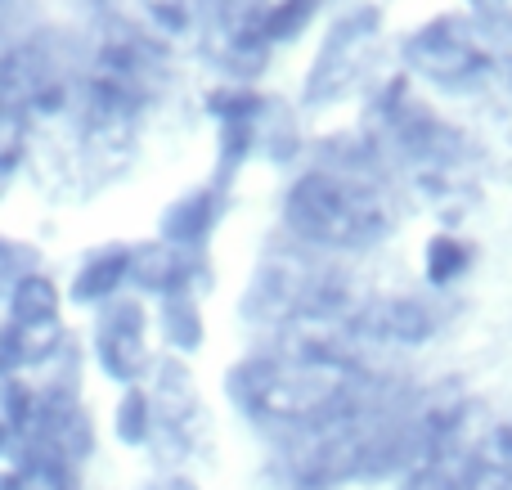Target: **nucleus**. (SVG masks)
<instances>
[{"label":"nucleus","mask_w":512,"mask_h":490,"mask_svg":"<svg viewBox=\"0 0 512 490\" xmlns=\"http://www.w3.org/2000/svg\"><path fill=\"white\" fill-rule=\"evenodd\" d=\"M472 5H504V0H472Z\"/></svg>","instance_id":"nucleus-10"},{"label":"nucleus","mask_w":512,"mask_h":490,"mask_svg":"<svg viewBox=\"0 0 512 490\" xmlns=\"http://www.w3.org/2000/svg\"><path fill=\"white\" fill-rule=\"evenodd\" d=\"M153 333H158V311L149 306L144 293H135V297L122 293L108 306H99L95 311V338H90L99 374L113 378L117 387L149 383V374L158 369Z\"/></svg>","instance_id":"nucleus-2"},{"label":"nucleus","mask_w":512,"mask_h":490,"mask_svg":"<svg viewBox=\"0 0 512 490\" xmlns=\"http://www.w3.org/2000/svg\"><path fill=\"white\" fill-rule=\"evenodd\" d=\"M144 18H149L158 32L180 36L194 23V5H189V0H144Z\"/></svg>","instance_id":"nucleus-9"},{"label":"nucleus","mask_w":512,"mask_h":490,"mask_svg":"<svg viewBox=\"0 0 512 490\" xmlns=\"http://www.w3.org/2000/svg\"><path fill=\"white\" fill-rule=\"evenodd\" d=\"M221 203H225V189L221 185H207V189H189V194H180L176 203L162 212L158 239L180 243V248L207 252L216 225H221Z\"/></svg>","instance_id":"nucleus-5"},{"label":"nucleus","mask_w":512,"mask_h":490,"mask_svg":"<svg viewBox=\"0 0 512 490\" xmlns=\"http://www.w3.org/2000/svg\"><path fill=\"white\" fill-rule=\"evenodd\" d=\"M158 338L167 342L176 356H194L207 338V320H203V297H167L158 302Z\"/></svg>","instance_id":"nucleus-8"},{"label":"nucleus","mask_w":512,"mask_h":490,"mask_svg":"<svg viewBox=\"0 0 512 490\" xmlns=\"http://www.w3.org/2000/svg\"><path fill=\"white\" fill-rule=\"evenodd\" d=\"M504 45L477 14H436L405 36V63L441 90H481L499 68Z\"/></svg>","instance_id":"nucleus-1"},{"label":"nucleus","mask_w":512,"mask_h":490,"mask_svg":"<svg viewBox=\"0 0 512 490\" xmlns=\"http://www.w3.org/2000/svg\"><path fill=\"white\" fill-rule=\"evenodd\" d=\"M378 36V9L360 5V9H346L342 18L328 23V36L319 45L315 63H310V77H306V104H328L337 99L355 77V63H360L364 45Z\"/></svg>","instance_id":"nucleus-3"},{"label":"nucleus","mask_w":512,"mask_h":490,"mask_svg":"<svg viewBox=\"0 0 512 490\" xmlns=\"http://www.w3.org/2000/svg\"><path fill=\"white\" fill-rule=\"evenodd\" d=\"M9 320L14 324H41L63 315V293L45 270H27V275L9 279Z\"/></svg>","instance_id":"nucleus-7"},{"label":"nucleus","mask_w":512,"mask_h":490,"mask_svg":"<svg viewBox=\"0 0 512 490\" xmlns=\"http://www.w3.org/2000/svg\"><path fill=\"white\" fill-rule=\"evenodd\" d=\"M477 270V243L454 230H441L423 243V279L436 293H450Z\"/></svg>","instance_id":"nucleus-6"},{"label":"nucleus","mask_w":512,"mask_h":490,"mask_svg":"<svg viewBox=\"0 0 512 490\" xmlns=\"http://www.w3.org/2000/svg\"><path fill=\"white\" fill-rule=\"evenodd\" d=\"M131 275H135V248H126V243L95 248L90 257H81L77 270H72L68 302L72 306H86V311H99V306H108L113 297L126 293Z\"/></svg>","instance_id":"nucleus-4"}]
</instances>
